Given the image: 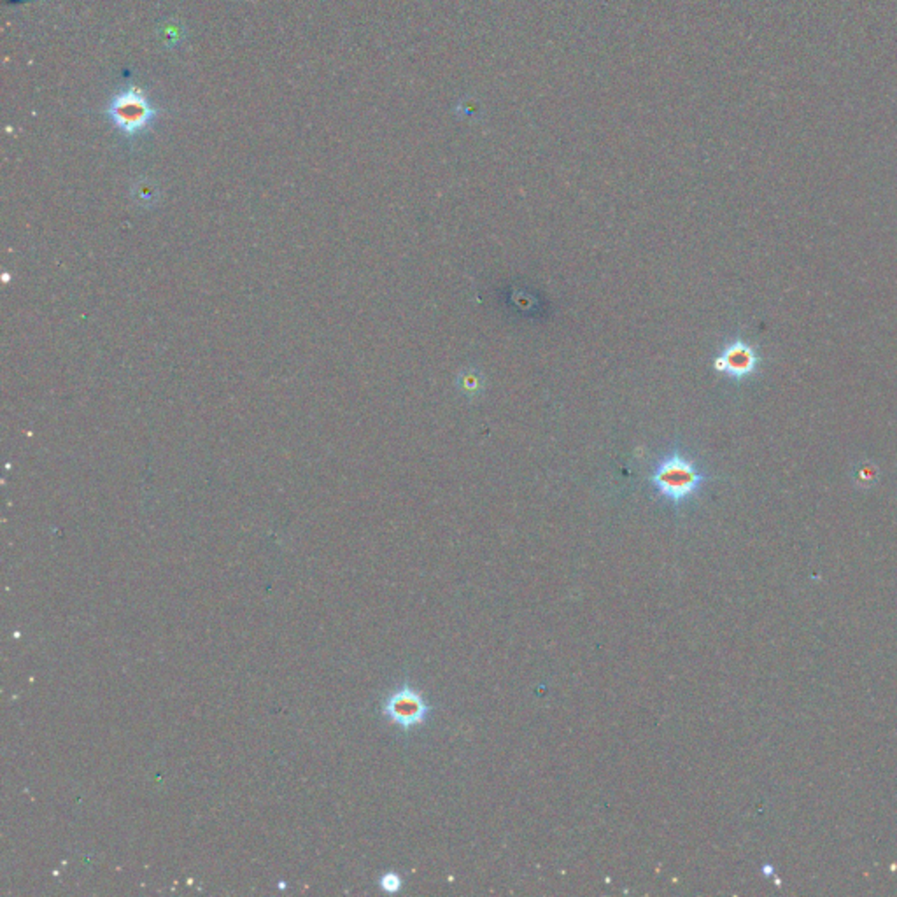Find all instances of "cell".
Here are the masks:
<instances>
[{
  "label": "cell",
  "mask_w": 897,
  "mask_h": 897,
  "mask_svg": "<svg viewBox=\"0 0 897 897\" xmlns=\"http://www.w3.org/2000/svg\"><path fill=\"white\" fill-rule=\"evenodd\" d=\"M708 478L710 477L696 465L694 460L682 451L673 449L659 460L652 470L650 484L659 498L666 500L675 509H681L701 491Z\"/></svg>",
  "instance_id": "cell-1"
},
{
  "label": "cell",
  "mask_w": 897,
  "mask_h": 897,
  "mask_svg": "<svg viewBox=\"0 0 897 897\" xmlns=\"http://www.w3.org/2000/svg\"><path fill=\"white\" fill-rule=\"evenodd\" d=\"M107 121L125 139L134 141L150 132L159 119V109L153 106L146 92L137 85H128L116 92L104 109Z\"/></svg>",
  "instance_id": "cell-2"
},
{
  "label": "cell",
  "mask_w": 897,
  "mask_h": 897,
  "mask_svg": "<svg viewBox=\"0 0 897 897\" xmlns=\"http://www.w3.org/2000/svg\"><path fill=\"white\" fill-rule=\"evenodd\" d=\"M384 717L404 731H411L428 721L431 706L418 689L409 684L393 690L382 706Z\"/></svg>",
  "instance_id": "cell-3"
},
{
  "label": "cell",
  "mask_w": 897,
  "mask_h": 897,
  "mask_svg": "<svg viewBox=\"0 0 897 897\" xmlns=\"http://www.w3.org/2000/svg\"><path fill=\"white\" fill-rule=\"evenodd\" d=\"M761 365L757 349L743 338H733L722 346L714 360V370L731 380H745L752 377Z\"/></svg>",
  "instance_id": "cell-4"
},
{
  "label": "cell",
  "mask_w": 897,
  "mask_h": 897,
  "mask_svg": "<svg viewBox=\"0 0 897 897\" xmlns=\"http://www.w3.org/2000/svg\"><path fill=\"white\" fill-rule=\"evenodd\" d=\"M878 467L871 461H862L853 469V480L860 487H869L878 480Z\"/></svg>",
  "instance_id": "cell-5"
},
{
  "label": "cell",
  "mask_w": 897,
  "mask_h": 897,
  "mask_svg": "<svg viewBox=\"0 0 897 897\" xmlns=\"http://www.w3.org/2000/svg\"><path fill=\"white\" fill-rule=\"evenodd\" d=\"M379 885H380V889H382L384 893H387V894H396V893L402 889L404 880H402V877H400L398 873L389 871V873H384V875H382V878H380Z\"/></svg>",
  "instance_id": "cell-6"
},
{
  "label": "cell",
  "mask_w": 897,
  "mask_h": 897,
  "mask_svg": "<svg viewBox=\"0 0 897 897\" xmlns=\"http://www.w3.org/2000/svg\"><path fill=\"white\" fill-rule=\"evenodd\" d=\"M460 387L465 389L469 395H474L477 391L482 389V382H480V377L477 375L476 371H467V373H461L460 379Z\"/></svg>",
  "instance_id": "cell-7"
}]
</instances>
